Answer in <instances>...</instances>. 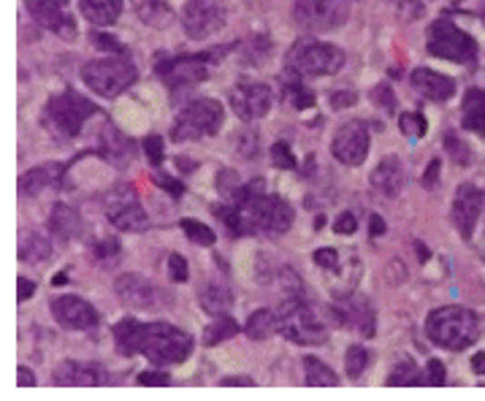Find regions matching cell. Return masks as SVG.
<instances>
[{
	"mask_svg": "<svg viewBox=\"0 0 485 401\" xmlns=\"http://www.w3.org/2000/svg\"><path fill=\"white\" fill-rule=\"evenodd\" d=\"M16 255H19L22 263H44V260L52 258V244H49V239H44L35 230H30V233L25 230V233H19Z\"/></svg>",
	"mask_w": 485,
	"mask_h": 401,
	"instance_id": "29",
	"label": "cell"
},
{
	"mask_svg": "<svg viewBox=\"0 0 485 401\" xmlns=\"http://www.w3.org/2000/svg\"><path fill=\"white\" fill-rule=\"evenodd\" d=\"M410 82H412L415 93H421L423 98H429L434 103H445V101H450L456 95V82L450 76H445V73L431 71V68L412 71Z\"/></svg>",
	"mask_w": 485,
	"mask_h": 401,
	"instance_id": "21",
	"label": "cell"
},
{
	"mask_svg": "<svg viewBox=\"0 0 485 401\" xmlns=\"http://www.w3.org/2000/svg\"><path fill=\"white\" fill-rule=\"evenodd\" d=\"M79 230H82L79 211L71 209L68 203H57L52 209V214H49V233L57 236V239H63V241H68V239L79 236Z\"/></svg>",
	"mask_w": 485,
	"mask_h": 401,
	"instance_id": "25",
	"label": "cell"
},
{
	"mask_svg": "<svg viewBox=\"0 0 485 401\" xmlns=\"http://www.w3.org/2000/svg\"><path fill=\"white\" fill-rule=\"evenodd\" d=\"M371 188L377 193H382L385 199H396L404 188V169L396 158H385L369 177Z\"/></svg>",
	"mask_w": 485,
	"mask_h": 401,
	"instance_id": "23",
	"label": "cell"
},
{
	"mask_svg": "<svg viewBox=\"0 0 485 401\" xmlns=\"http://www.w3.org/2000/svg\"><path fill=\"white\" fill-rule=\"evenodd\" d=\"M79 11L93 24H114L123 14V0H79Z\"/></svg>",
	"mask_w": 485,
	"mask_h": 401,
	"instance_id": "30",
	"label": "cell"
},
{
	"mask_svg": "<svg viewBox=\"0 0 485 401\" xmlns=\"http://www.w3.org/2000/svg\"><path fill=\"white\" fill-rule=\"evenodd\" d=\"M60 171L63 166H38V169H30L27 174L19 177V193L22 196H38L44 188L54 185L60 180Z\"/></svg>",
	"mask_w": 485,
	"mask_h": 401,
	"instance_id": "27",
	"label": "cell"
},
{
	"mask_svg": "<svg viewBox=\"0 0 485 401\" xmlns=\"http://www.w3.org/2000/svg\"><path fill=\"white\" fill-rule=\"evenodd\" d=\"M485 206V193L478 191L475 185H461L456 191V199H453V222L461 233L464 241H470L475 236V228L480 222V214H483Z\"/></svg>",
	"mask_w": 485,
	"mask_h": 401,
	"instance_id": "17",
	"label": "cell"
},
{
	"mask_svg": "<svg viewBox=\"0 0 485 401\" xmlns=\"http://www.w3.org/2000/svg\"><path fill=\"white\" fill-rule=\"evenodd\" d=\"M285 98H288L296 109H310V106H315V95H312L302 82H291V84L285 87Z\"/></svg>",
	"mask_w": 485,
	"mask_h": 401,
	"instance_id": "41",
	"label": "cell"
},
{
	"mask_svg": "<svg viewBox=\"0 0 485 401\" xmlns=\"http://www.w3.org/2000/svg\"><path fill=\"white\" fill-rule=\"evenodd\" d=\"M483 260H485V255H483Z\"/></svg>",
	"mask_w": 485,
	"mask_h": 401,
	"instance_id": "62",
	"label": "cell"
},
{
	"mask_svg": "<svg viewBox=\"0 0 485 401\" xmlns=\"http://www.w3.org/2000/svg\"><path fill=\"white\" fill-rule=\"evenodd\" d=\"M366 367H369V353H366V347L352 345V347L347 350V356H344V369H347V377H350V380H358V377L366 372Z\"/></svg>",
	"mask_w": 485,
	"mask_h": 401,
	"instance_id": "39",
	"label": "cell"
},
{
	"mask_svg": "<svg viewBox=\"0 0 485 401\" xmlns=\"http://www.w3.org/2000/svg\"><path fill=\"white\" fill-rule=\"evenodd\" d=\"M344 65V52L318 38H299L285 54V71L291 76H331Z\"/></svg>",
	"mask_w": 485,
	"mask_h": 401,
	"instance_id": "3",
	"label": "cell"
},
{
	"mask_svg": "<svg viewBox=\"0 0 485 401\" xmlns=\"http://www.w3.org/2000/svg\"><path fill=\"white\" fill-rule=\"evenodd\" d=\"M223 103L214 101V98H198L193 103H187L173 128H171V139L173 142H198L203 136H214L223 125Z\"/></svg>",
	"mask_w": 485,
	"mask_h": 401,
	"instance_id": "7",
	"label": "cell"
},
{
	"mask_svg": "<svg viewBox=\"0 0 485 401\" xmlns=\"http://www.w3.org/2000/svg\"><path fill=\"white\" fill-rule=\"evenodd\" d=\"M142 147H144V152H147V161H150L153 166H161V163H163V142H161V136H147V139L142 142Z\"/></svg>",
	"mask_w": 485,
	"mask_h": 401,
	"instance_id": "47",
	"label": "cell"
},
{
	"mask_svg": "<svg viewBox=\"0 0 485 401\" xmlns=\"http://www.w3.org/2000/svg\"><path fill=\"white\" fill-rule=\"evenodd\" d=\"M182 230L187 233V239L193 244H201V247H214V241H217L214 230L209 225L198 222V220H182Z\"/></svg>",
	"mask_w": 485,
	"mask_h": 401,
	"instance_id": "38",
	"label": "cell"
},
{
	"mask_svg": "<svg viewBox=\"0 0 485 401\" xmlns=\"http://www.w3.org/2000/svg\"><path fill=\"white\" fill-rule=\"evenodd\" d=\"M106 217L117 230H142L147 225V211L139 203L134 185H114L106 196Z\"/></svg>",
	"mask_w": 485,
	"mask_h": 401,
	"instance_id": "11",
	"label": "cell"
},
{
	"mask_svg": "<svg viewBox=\"0 0 485 401\" xmlns=\"http://www.w3.org/2000/svg\"><path fill=\"white\" fill-rule=\"evenodd\" d=\"M437 174H440V161H431V163H429V171H426V177H423L426 188H431V185L437 182Z\"/></svg>",
	"mask_w": 485,
	"mask_h": 401,
	"instance_id": "59",
	"label": "cell"
},
{
	"mask_svg": "<svg viewBox=\"0 0 485 401\" xmlns=\"http://www.w3.org/2000/svg\"><path fill=\"white\" fill-rule=\"evenodd\" d=\"M120 252V241L117 239H109L98 247V258H109V255H117Z\"/></svg>",
	"mask_w": 485,
	"mask_h": 401,
	"instance_id": "57",
	"label": "cell"
},
{
	"mask_svg": "<svg viewBox=\"0 0 485 401\" xmlns=\"http://www.w3.org/2000/svg\"><path fill=\"white\" fill-rule=\"evenodd\" d=\"M369 233H371V239H377V236H382V233H385V220H382L380 214H371Z\"/></svg>",
	"mask_w": 485,
	"mask_h": 401,
	"instance_id": "58",
	"label": "cell"
},
{
	"mask_svg": "<svg viewBox=\"0 0 485 401\" xmlns=\"http://www.w3.org/2000/svg\"><path fill=\"white\" fill-rule=\"evenodd\" d=\"M371 101L380 106V109H385V112H396V98H393V87L391 84H377L374 90H371Z\"/></svg>",
	"mask_w": 485,
	"mask_h": 401,
	"instance_id": "44",
	"label": "cell"
},
{
	"mask_svg": "<svg viewBox=\"0 0 485 401\" xmlns=\"http://www.w3.org/2000/svg\"><path fill=\"white\" fill-rule=\"evenodd\" d=\"M220 386H223V388H233V386L250 388V386H255V380H252V377H223Z\"/></svg>",
	"mask_w": 485,
	"mask_h": 401,
	"instance_id": "56",
	"label": "cell"
},
{
	"mask_svg": "<svg viewBox=\"0 0 485 401\" xmlns=\"http://www.w3.org/2000/svg\"><path fill=\"white\" fill-rule=\"evenodd\" d=\"M212 60V54H182V57H168L158 63V76L165 79L168 87H190L206 79V63Z\"/></svg>",
	"mask_w": 485,
	"mask_h": 401,
	"instance_id": "14",
	"label": "cell"
},
{
	"mask_svg": "<svg viewBox=\"0 0 485 401\" xmlns=\"http://www.w3.org/2000/svg\"><path fill=\"white\" fill-rule=\"evenodd\" d=\"M239 334V323L233 318H217L214 323H209L203 328V345L206 347H214L225 339H233Z\"/></svg>",
	"mask_w": 485,
	"mask_h": 401,
	"instance_id": "35",
	"label": "cell"
},
{
	"mask_svg": "<svg viewBox=\"0 0 485 401\" xmlns=\"http://www.w3.org/2000/svg\"><path fill=\"white\" fill-rule=\"evenodd\" d=\"M82 79L101 98H117L139 79V71L125 57H104V60L87 63L82 68Z\"/></svg>",
	"mask_w": 485,
	"mask_h": 401,
	"instance_id": "6",
	"label": "cell"
},
{
	"mask_svg": "<svg viewBox=\"0 0 485 401\" xmlns=\"http://www.w3.org/2000/svg\"><path fill=\"white\" fill-rule=\"evenodd\" d=\"M331 315L336 318V323L341 328H358L363 337H374V307L366 296L361 293H350L344 296L339 304H333Z\"/></svg>",
	"mask_w": 485,
	"mask_h": 401,
	"instance_id": "16",
	"label": "cell"
},
{
	"mask_svg": "<svg viewBox=\"0 0 485 401\" xmlns=\"http://www.w3.org/2000/svg\"><path fill=\"white\" fill-rule=\"evenodd\" d=\"M52 315L54 320L68 328V331H90L98 326V312L90 301L79 296H60L52 301Z\"/></svg>",
	"mask_w": 485,
	"mask_h": 401,
	"instance_id": "18",
	"label": "cell"
},
{
	"mask_svg": "<svg viewBox=\"0 0 485 401\" xmlns=\"http://www.w3.org/2000/svg\"><path fill=\"white\" fill-rule=\"evenodd\" d=\"M168 277H171V282H187V277H190V266H187V258L184 255H171L168 258Z\"/></svg>",
	"mask_w": 485,
	"mask_h": 401,
	"instance_id": "45",
	"label": "cell"
},
{
	"mask_svg": "<svg viewBox=\"0 0 485 401\" xmlns=\"http://www.w3.org/2000/svg\"><path fill=\"white\" fill-rule=\"evenodd\" d=\"M33 293H35V282H30V279L19 277V279H16V298H19V301H27Z\"/></svg>",
	"mask_w": 485,
	"mask_h": 401,
	"instance_id": "54",
	"label": "cell"
},
{
	"mask_svg": "<svg viewBox=\"0 0 485 401\" xmlns=\"http://www.w3.org/2000/svg\"><path fill=\"white\" fill-rule=\"evenodd\" d=\"M480 315L464 307H440L426 318V337L448 350L472 347L480 339Z\"/></svg>",
	"mask_w": 485,
	"mask_h": 401,
	"instance_id": "2",
	"label": "cell"
},
{
	"mask_svg": "<svg viewBox=\"0 0 485 401\" xmlns=\"http://www.w3.org/2000/svg\"><path fill=\"white\" fill-rule=\"evenodd\" d=\"M65 5H68V0H25V8L30 11V16L38 24L71 35V33H76V27H74V19L65 14Z\"/></svg>",
	"mask_w": 485,
	"mask_h": 401,
	"instance_id": "20",
	"label": "cell"
},
{
	"mask_svg": "<svg viewBox=\"0 0 485 401\" xmlns=\"http://www.w3.org/2000/svg\"><path fill=\"white\" fill-rule=\"evenodd\" d=\"M399 128L407 139H423L426 131H429V120L421 114V112H401L399 114Z\"/></svg>",
	"mask_w": 485,
	"mask_h": 401,
	"instance_id": "37",
	"label": "cell"
},
{
	"mask_svg": "<svg viewBox=\"0 0 485 401\" xmlns=\"http://www.w3.org/2000/svg\"><path fill=\"white\" fill-rule=\"evenodd\" d=\"M142 339H144V323H139L134 318H125V320H120L114 326V342H117V350L125 358L142 353Z\"/></svg>",
	"mask_w": 485,
	"mask_h": 401,
	"instance_id": "26",
	"label": "cell"
},
{
	"mask_svg": "<svg viewBox=\"0 0 485 401\" xmlns=\"http://www.w3.org/2000/svg\"><path fill=\"white\" fill-rule=\"evenodd\" d=\"M274 315H277V331L296 345L315 347L328 339V328L302 298H288Z\"/></svg>",
	"mask_w": 485,
	"mask_h": 401,
	"instance_id": "5",
	"label": "cell"
},
{
	"mask_svg": "<svg viewBox=\"0 0 485 401\" xmlns=\"http://www.w3.org/2000/svg\"><path fill=\"white\" fill-rule=\"evenodd\" d=\"M304 367H307V377L304 383L310 388H336L339 386V377L333 375V369H328L321 358L315 356H304Z\"/></svg>",
	"mask_w": 485,
	"mask_h": 401,
	"instance_id": "33",
	"label": "cell"
},
{
	"mask_svg": "<svg viewBox=\"0 0 485 401\" xmlns=\"http://www.w3.org/2000/svg\"><path fill=\"white\" fill-rule=\"evenodd\" d=\"M153 182H155L158 188H163L171 199H182V193H184V185H182V182H176V180H171L168 174H155V177H153Z\"/></svg>",
	"mask_w": 485,
	"mask_h": 401,
	"instance_id": "48",
	"label": "cell"
},
{
	"mask_svg": "<svg viewBox=\"0 0 485 401\" xmlns=\"http://www.w3.org/2000/svg\"><path fill=\"white\" fill-rule=\"evenodd\" d=\"M95 114V106L82 98L79 93L74 90H65L60 93L57 98L49 101L46 106V120L52 122L54 131H60L63 136H76L82 131V125Z\"/></svg>",
	"mask_w": 485,
	"mask_h": 401,
	"instance_id": "10",
	"label": "cell"
},
{
	"mask_svg": "<svg viewBox=\"0 0 485 401\" xmlns=\"http://www.w3.org/2000/svg\"><path fill=\"white\" fill-rule=\"evenodd\" d=\"M355 0H293V19L310 33H328L347 22Z\"/></svg>",
	"mask_w": 485,
	"mask_h": 401,
	"instance_id": "9",
	"label": "cell"
},
{
	"mask_svg": "<svg viewBox=\"0 0 485 401\" xmlns=\"http://www.w3.org/2000/svg\"><path fill=\"white\" fill-rule=\"evenodd\" d=\"M228 101H231V109L236 112V117L252 122V120H261L269 114L272 87L263 82H239V84H233Z\"/></svg>",
	"mask_w": 485,
	"mask_h": 401,
	"instance_id": "13",
	"label": "cell"
},
{
	"mask_svg": "<svg viewBox=\"0 0 485 401\" xmlns=\"http://www.w3.org/2000/svg\"><path fill=\"white\" fill-rule=\"evenodd\" d=\"M269 155H272V163H274L277 169H285V171L296 169V158H293V152H291V147H288L285 142H277Z\"/></svg>",
	"mask_w": 485,
	"mask_h": 401,
	"instance_id": "42",
	"label": "cell"
},
{
	"mask_svg": "<svg viewBox=\"0 0 485 401\" xmlns=\"http://www.w3.org/2000/svg\"><path fill=\"white\" fill-rule=\"evenodd\" d=\"M421 383H423L421 369H418L415 361L407 358V356L393 367V372H391V377H388V386H399V388H415V386H421Z\"/></svg>",
	"mask_w": 485,
	"mask_h": 401,
	"instance_id": "36",
	"label": "cell"
},
{
	"mask_svg": "<svg viewBox=\"0 0 485 401\" xmlns=\"http://www.w3.org/2000/svg\"><path fill=\"white\" fill-rule=\"evenodd\" d=\"M244 331H247L250 339H258V342H261V339H269V337L277 331V315H274L272 309H258V312L250 315Z\"/></svg>",
	"mask_w": 485,
	"mask_h": 401,
	"instance_id": "34",
	"label": "cell"
},
{
	"mask_svg": "<svg viewBox=\"0 0 485 401\" xmlns=\"http://www.w3.org/2000/svg\"><path fill=\"white\" fill-rule=\"evenodd\" d=\"M315 263L323 266V269H336V266H339V255H336V249H331V247H321V249L315 252Z\"/></svg>",
	"mask_w": 485,
	"mask_h": 401,
	"instance_id": "51",
	"label": "cell"
},
{
	"mask_svg": "<svg viewBox=\"0 0 485 401\" xmlns=\"http://www.w3.org/2000/svg\"><path fill=\"white\" fill-rule=\"evenodd\" d=\"M426 46L434 57H442V60H453V63H475L478 57V41L464 33L461 27H456L450 19H437L431 22L429 27V35H426Z\"/></svg>",
	"mask_w": 485,
	"mask_h": 401,
	"instance_id": "8",
	"label": "cell"
},
{
	"mask_svg": "<svg viewBox=\"0 0 485 401\" xmlns=\"http://www.w3.org/2000/svg\"><path fill=\"white\" fill-rule=\"evenodd\" d=\"M52 285H65V274H57V277L52 279Z\"/></svg>",
	"mask_w": 485,
	"mask_h": 401,
	"instance_id": "61",
	"label": "cell"
},
{
	"mask_svg": "<svg viewBox=\"0 0 485 401\" xmlns=\"http://www.w3.org/2000/svg\"><path fill=\"white\" fill-rule=\"evenodd\" d=\"M16 386H19V388H33V386H35V375H33L27 367H19V369H16Z\"/></svg>",
	"mask_w": 485,
	"mask_h": 401,
	"instance_id": "55",
	"label": "cell"
},
{
	"mask_svg": "<svg viewBox=\"0 0 485 401\" xmlns=\"http://www.w3.org/2000/svg\"><path fill=\"white\" fill-rule=\"evenodd\" d=\"M101 155H104L106 161L117 163V166H125V163L131 161V155H134V144H131L123 133H117L114 128H106L104 144H101Z\"/></svg>",
	"mask_w": 485,
	"mask_h": 401,
	"instance_id": "31",
	"label": "cell"
},
{
	"mask_svg": "<svg viewBox=\"0 0 485 401\" xmlns=\"http://www.w3.org/2000/svg\"><path fill=\"white\" fill-rule=\"evenodd\" d=\"M225 24L223 0H187L182 8V27L190 38L203 41Z\"/></svg>",
	"mask_w": 485,
	"mask_h": 401,
	"instance_id": "12",
	"label": "cell"
},
{
	"mask_svg": "<svg viewBox=\"0 0 485 401\" xmlns=\"http://www.w3.org/2000/svg\"><path fill=\"white\" fill-rule=\"evenodd\" d=\"M445 150H448V155L453 158V163H459V166H467V163L472 161L470 144H467L464 139H459L456 131H448V133H445Z\"/></svg>",
	"mask_w": 485,
	"mask_h": 401,
	"instance_id": "40",
	"label": "cell"
},
{
	"mask_svg": "<svg viewBox=\"0 0 485 401\" xmlns=\"http://www.w3.org/2000/svg\"><path fill=\"white\" fill-rule=\"evenodd\" d=\"M93 44L101 46V49H106V52H114V54L123 52V44L117 38H109V35H101V33H93Z\"/></svg>",
	"mask_w": 485,
	"mask_h": 401,
	"instance_id": "53",
	"label": "cell"
},
{
	"mask_svg": "<svg viewBox=\"0 0 485 401\" xmlns=\"http://www.w3.org/2000/svg\"><path fill=\"white\" fill-rule=\"evenodd\" d=\"M355 101H358V95H355L352 90H339V93L331 95V106H333V109H347V106H352Z\"/></svg>",
	"mask_w": 485,
	"mask_h": 401,
	"instance_id": "52",
	"label": "cell"
},
{
	"mask_svg": "<svg viewBox=\"0 0 485 401\" xmlns=\"http://www.w3.org/2000/svg\"><path fill=\"white\" fill-rule=\"evenodd\" d=\"M198 301H201V309L206 315L223 318L233 307V293H231V288L225 282H206L198 290Z\"/></svg>",
	"mask_w": 485,
	"mask_h": 401,
	"instance_id": "24",
	"label": "cell"
},
{
	"mask_svg": "<svg viewBox=\"0 0 485 401\" xmlns=\"http://www.w3.org/2000/svg\"><path fill=\"white\" fill-rule=\"evenodd\" d=\"M214 214L233 236H280L293 225L291 203L274 193H263L261 182L252 188H242L231 203L214 206Z\"/></svg>",
	"mask_w": 485,
	"mask_h": 401,
	"instance_id": "1",
	"label": "cell"
},
{
	"mask_svg": "<svg viewBox=\"0 0 485 401\" xmlns=\"http://www.w3.org/2000/svg\"><path fill=\"white\" fill-rule=\"evenodd\" d=\"M139 386H155V388H161V386H171V377L161 372V369H155V372H142L139 375Z\"/></svg>",
	"mask_w": 485,
	"mask_h": 401,
	"instance_id": "50",
	"label": "cell"
},
{
	"mask_svg": "<svg viewBox=\"0 0 485 401\" xmlns=\"http://www.w3.org/2000/svg\"><path fill=\"white\" fill-rule=\"evenodd\" d=\"M331 152L344 166H361L369 155V131L363 122H344L331 142Z\"/></svg>",
	"mask_w": 485,
	"mask_h": 401,
	"instance_id": "15",
	"label": "cell"
},
{
	"mask_svg": "<svg viewBox=\"0 0 485 401\" xmlns=\"http://www.w3.org/2000/svg\"><path fill=\"white\" fill-rule=\"evenodd\" d=\"M193 353V337L171 323H144L142 356L155 367H173L187 361Z\"/></svg>",
	"mask_w": 485,
	"mask_h": 401,
	"instance_id": "4",
	"label": "cell"
},
{
	"mask_svg": "<svg viewBox=\"0 0 485 401\" xmlns=\"http://www.w3.org/2000/svg\"><path fill=\"white\" fill-rule=\"evenodd\" d=\"M117 296L125 307H134V309H155V288L139 277V274H123L117 279Z\"/></svg>",
	"mask_w": 485,
	"mask_h": 401,
	"instance_id": "22",
	"label": "cell"
},
{
	"mask_svg": "<svg viewBox=\"0 0 485 401\" xmlns=\"http://www.w3.org/2000/svg\"><path fill=\"white\" fill-rule=\"evenodd\" d=\"M217 191H220L223 196L233 199V196L242 191V185H239V180H236L233 171H220V177H217Z\"/></svg>",
	"mask_w": 485,
	"mask_h": 401,
	"instance_id": "46",
	"label": "cell"
},
{
	"mask_svg": "<svg viewBox=\"0 0 485 401\" xmlns=\"http://www.w3.org/2000/svg\"><path fill=\"white\" fill-rule=\"evenodd\" d=\"M109 377L98 364H82V361H63L54 369L52 383L60 388H95L104 386Z\"/></svg>",
	"mask_w": 485,
	"mask_h": 401,
	"instance_id": "19",
	"label": "cell"
},
{
	"mask_svg": "<svg viewBox=\"0 0 485 401\" xmlns=\"http://www.w3.org/2000/svg\"><path fill=\"white\" fill-rule=\"evenodd\" d=\"M445 380H448V375H445V364H442V361H437V358H431V361H429V367H426V375H423V386L442 388V386H445Z\"/></svg>",
	"mask_w": 485,
	"mask_h": 401,
	"instance_id": "43",
	"label": "cell"
},
{
	"mask_svg": "<svg viewBox=\"0 0 485 401\" xmlns=\"http://www.w3.org/2000/svg\"><path fill=\"white\" fill-rule=\"evenodd\" d=\"M472 369H475L478 375H485V353H475V356H472Z\"/></svg>",
	"mask_w": 485,
	"mask_h": 401,
	"instance_id": "60",
	"label": "cell"
},
{
	"mask_svg": "<svg viewBox=\"0 0 485 401\" xmlns=\"http://www.w3.org/2000/svg\"><path fill=\"white\" fill-rule=\"evenodd\" d=\"M355 228H358V217H355L352 211H341V214L333 220V230H336V233H355Z\"/></svg>",
	"mask_w": 485,
	"mask_h": 401,
	"instance_id": "49",
	"label": "cell"
},
{
	"mask_svg": "<svg viewBox=\"0 0 485 401\" xmlns=\"http://www.w3.org/2000/svg\"><path fill=\"white\" fill-rule=\"evenodd\" d=\"M461 109H464V128L478 136H485V90L480 87L467 90Z\"/></svg>",
	"mask_w": 485,
	"mask_h": 401,
	"instance_id": "28",
	"label": "cell"
},
{
	"mask_svg": "<svg viewBox=\"0 0 485 401\" xmlns=\"http://www.w3.org/2000/svg\"><path fill=\"white\" fill-rule=\"evenodd\" d=\"M136 16L150 27H165L171 19V3L168 0H131Z\"/></svg>",
	"mask_w": 485,
	"mask_h": 401,
	"instance_id": "32",
	"label": "cell"
}]
</instances>
